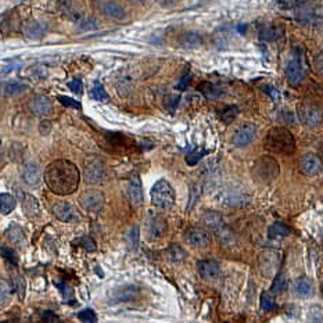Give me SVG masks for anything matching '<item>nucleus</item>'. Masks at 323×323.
<instances>
[{
  "instance_id": "f257e3e1",
  "label": "nucleus",
  "mask_w": 323,
  "mask_h": 323,
  "mask_svg": "<svg viewBox=\"0 0 323 323\" xmlns=\"http://www.w3.org/2000/svg\"><path fill=\"white\" fill-rule=\"evenodd\" d=\"M45 182L49 189L60 196L73 195L81 183V173L75 164L68 160H57L47 165Z\"/></svg>"
},
{
  "instance_id": "f03ea898",
  "label": "nucleus",
  "mask_w": 323,
  "mask_h": 323,
  "mask_svg": "<svg viewBox=\"0 0 323 323\" xmlns=\"http://www.w3.org/2000/svg\"><path fill=\"white\" fill-rule=\"evenodd\" d=\"M264 146L268 151L282 156H290L295 151V139L287 128H272L264 139Z\"/></svg>"
},
{
  "instance_id": "7ed1b4c3",
  "label": "nucleus",
  "mask_w": 323,
  "mask_h": 323,
  "mask_svg": "<svg viewBox=\"0 0 323 323\" xmlns=\"http://www.w3.org/2000/svg\"><path fill=\"white\" fill-rule=\"evenodd\" d=\"M252 173L256 180H260L262 183H269L278 178L280 173V167H279V162L273 157L262 156L254 162Z\"/></svg>"
},
{
  "instance_id": "20e7f679",
  "label": "nucleus",
  "mask_w": 323,
  "mask_h": 323,
  "mask_svg": "<svg viewBox=\"0 0 323 323\" xmlns=\"http://www.w3.org/2000/svg\"><path fill=\"white\" fill-rule=\"evenodd\" d=\"M284 74H286V79L291 86H300L302 81L305 78V67L302 62V54H301L300 49H293L290 53V57L287 62H286V68H284Z\"/></svg>"
},
{
  "instance_id": "39448f33",
  "label": "nucleus",
  "mask_w": 323,
  "mask_h": 323,
  "mask_svg": "<svg viewBox=\"0 0 323 323\" xmlns=\"http://www.w3.org/2000/svg\"><path fill=\"white\" fill-rule=\"evenodd\" d=\"M151 203L161 210H169L175 204V190L165 179L157 180L151 189Z\"/></svg>"
},
{
  "instance_id": "423d86ee",
  "label": "nucleus",
  "mask_w": 323,
  "mask_h": 323,
  "mask_svg": "<svg viewBox=\"0 0 323 323\" xmlns=\"http://www.w3.org/2000/svg\"><path fill=\"white\" fill-rule=\"evenodd\" d=\"M297 115L306 128H317L323 122V110L312 101H302L298 104Z\"/></svg>"
},
{
  "instance_id": "0eeeda50",
  "label": "nucleus",
  "mask_w": 323,
  "mask_h": 323,
  "mask_svg": "<svg viewBox=\"0 0 323 323\" xmlns=\"http://www.w3.org/2000/svg\"><path fill=\"white\" fill-rule=\"evenodd\" d=\"M104 162L101 161L97 157H90L85 162L84 169V179L88 184H96L103 180L104 178Z\"/></svg>"
},
{
  "instance_id": "6e6552de",
  "label": "nucleus",
  "mask_w": 323,
  "mask_h": 323,
  "mask_svg": "<svg viewBox=\"0 0 323 323\" xmlns=\"http://www.w3.org/2000/svg\"><path fill=\"white\" fill-rule=\"evenodd\" d=\"M104 195L100 190L89 189L85 190L82 195L79 196V206L84 208L85 211L99 212L104 206Z\"/></svg>"
},
{
  "instance_id": "1a4fd4ad",
  "label": "nucleus",
  "mask_w": 323,
  "mask_h": 323,
  "mask_svg": "<svg viewBox=\"0 0 323 323\" xmlns=\"http://www.w3.org/2000/svg\"><path fill=\"white\" fill-rule=\"evenodd\" d=\"M201 221L206 225L207 228L211 229L212 232H215L218 234V237L222 240V237L225 239L226 236L230 234V232L226 228V223L223 221V218L221 214H218L215 211H206L201 217Z\"/></svg>"
},
{
  "instance_id": "9d476101",
  "label": "nucleus",
  "mask_w": 323,
  "mask_h": 323,
  "mask_svg": "<svg viewBox=\"0 0 323 323\" xmlns=\"http://www.w3.org/2000/svg\"><path fill=\"white\" fill-rule=\"evenodd\" d=\"M184 241L195 248H206L211 243V234L204 228L193 226L184 232Z\"/></svg>"
},
{
  "instance_id": "9b49d317",
  "label": "nucleus",
  "mask_w": 323,
  "mask_h": 323,
  "mask_svg": "<svg viewBox=\"0 0 323 323\" xmlns=\"http://www.w3.org/2000/svg\"><path fill=\"white\" fill-rule=\"evenodd\" d=\"M298 169L305 176H315L317 173L322 172L323 161L317 154L306 153L301 157L300 161H298Z\"/></svg>"
},
{
  "instance_id": "f8f14e48",
  "label": "nucleus",
  "mask_w": 323,
  "mask_h": 323,
  "mask_svg": "<svg viewBox=\"0 0 323 323\" xmlns=\"http://www.w3.org/2000/svg\"><path fill=\"white\" fill-rule=\"evenodd\" d=\"M53 215L60 219L62 222H78L81 219L78 210L67 201H58L54 206L51 207Z\"/></svg>"
},
{
  "instance_id": "ddd939ff",
  "label": "nucleus",
  "mask_w": 323,
  "mask_h": 323,
  "mask_svg": "<svg viewBox=\"0 0 323 323\" xmlns=\"http://www.w3.org/2000/svg\"><path fill=\"white\" fill-rule=\"evenodd\" d=\"M300 21L323 28V6H306L297 13Z\"/></svg>"
},
{
  "instance_id": "4468645a",
  "label": "nucleus",
  "mask_w": 323,
  "mask_h": 323,
  "mask_svg": "<svg viewBox=\"0 0 323 323\" xmlns=\"http://www.w3.org/2000/svg\"><path fill=\"white\" fill-rule=\"evenodd\" d=\"M255 134L256 129L252 123H241L239 128L234 131L232 142H233V145L237 146V147H245V146H248L251 142L254 140Z\"/></svg>"
},
{
  "instance_id": "2eb2a0df",
  "label": "nucleus",
  "mask_w": 323,
  "mask_h": 323,
  "mask_svg": "<svg viewBox=\"0 0 323 323\" xmlns=\"http://www.w3.org/2000/svg\"><path fill=\"white\" fill-rule=\"evenodd\" d=\"M21 176H23L24 182L28 184V186H31V187L39 186V184L42 183V180H43L42 169H40L39 165L34 161L27 162V164L24 165L23 171H21Z\"/></svg>"
},
{
  "instance_id": "dca6fc26",
  "label": "nucleus",
  "mask_w": 323,
  "mask_h": 323,
  "mask_svg": "<svg viewBox=\"0 0 323 323\" xmlns=\"http://www.w3.org/2000/svg\"><path fill=\"white\" fill-rule=\"evenodd\" d=\"M168 230L167 219L160 215V214H154L150 212L147 217V232L153 237H161L165 234Z\"/></svg>"
},
{
  "instance_id": "f3484780",
  "label": "nucleus",
  "mask_w": 323,
  "mask_h": 323,
  "mask_svg": "<svg viewBox=\"0 0 323 323\" xmlns=\"http://www.w3.org/2000/svg\"><path fill=\"white\" fill-rule=\"evenodd\" d=\"M139 295V287H136V286H122V287L112 290L110 293V300H111V302H128V301L136 300Z\"/></svg>"
},
{
  "instance_id": "a211bd4d",
  "label": "nucleus",
  "mask_w": 323,
  "mask_h": 323,
  "mask_svg": "<svg viewBox=\"0 0 323 323\" xmlns=\"http://www.w3.org/2000/svg\"><path fill=\"white\" fill-rule=\"evenodd\" d=\"M97 7H99L101 14H104L106 17L114 18V20H122L126 16L123 7L118 5L115 0H99Z\"/></svg>"
},
{
  "instance_id": "6ab92c4d",
  "label": "nucleus",
  "mask_w": 323,
  "mask_h": 323,
  "mask_svg": "<svg viewBox=\"0 0 323 323\" xmlns=\"http://www.w3.org/2000/svg\"><path fill=\"white\" fill-rule=\"evenodd\" d=\"M51 108H53V104H51L50 99L46 96H34L29 101V110L38 117H43V115L50 114Z\"/></svg>"
},
{
  "instance_id": "aec40b11",
  "label": "nucleus",
  "mask_w": 323,
  "mask_h": 323,
  "mask_svg": "<svg viewBox=\"0 0 323 323\" xmlns=\"http://www.w3.org/2000/svg\"><path fill=\"white\" fill-rule=\"evenodd\" d=\"M197 271L200 273L201 278L211 280V279H215L219 276L221 267L214 260H203V261L197 262Z\"/></svg>"
},
{
  "instance_id": "412c9836",
  "label": "nucleus",
  "mask_w": 323,
  "mask_h": 323,
  "mask_svg": "<svg viewBox=\"0 0 323 323\" xmlns=\"http://www.w3.org/2000/svg\"><path fill=\"white\" fill-rule=\"evenodd\" d=\"M46 29H47V27H46L45 23L38 21V20H29L24 24L23 32L28 39L36 40L43 38V35L46 34Z\"/></svg>"
},
{
  "instance_id": "4be33fe9",
  "label": "nucleus",
  "mask_w": 323,
  "mask_h": 323,
  "mask_svg": "<svg viewBox=\"0 0 323 323\" xmlns=\"http://www.w3.org/2000/svg\"><path fill=\"white\" fill-rule=\"evenodd\" d=\"M126 195L134 206H140L143 203V187H142L139 176L131 178L126 186Z\"/></svg>"
},
{
  "instance_id": "5701e85b",
  "label": "nucleus",
  "mask_w": 323,
  "mask_h": 323,
  "mask_svg": "<svg viewBox=\"0 0 323 323\" xmlns=\"http://www.w3.org/2000/svg\"><path fill=\"white\" fill-rule=\"evenodd\" d=\"M203 36L199 32L195 31H187L183 34L179 35L178 38V45L179 47H183V49H197L203 45Z\"/></svg>"
},
{
  "instance_id": "b1692460",
  "label": "nucleus",
  "mask_w": 323,
  "mask_h": 323,
  "mask_svg": "<svg viewBox=\"0 0 323 323\" xmlns=\"http://www.w3.org/2000/svg\"><path fill=\"white\" fill-rule=\"evenodd\" d=\"M6 237L13 245H16L17 248H25L27 247V236L24 233L23 228H20L18 225H10L6 229Z\"/></svg>"
},
{
  "instance_id": "393cba45",
  "label": "nucleus",
  "mask_w": 323,
  "mask_h": 323,
  "mask_svg": "<svg viewBox=\"0 0 323 323\" xmlns=\"http://www.w3.org/2000/svg\"><path fill=\"white\" fill-rule=\"evenodd\" d=\"M21 207H23L24 214L28 218L39 217V203L36 200V197L28 193H21Z\"/></svg>"
},
{
  "instance_id": "a878e982",
  "label": "nucleus",
  "mask_w": 323,
  "mask_h": 323,
  "mask_svg": "<svg viewBox=\"0 0 323 323\" xmlns=\"http://www.w3.org/2000/svg\"><path fill=\"white\" fill-rule=\"evenodd\" d=\"M283 27L282 25H276V24H265L260 29V38L262 40H268V42L280 39L283 36Z\"/></svg>"
},
{
  "instance_id": "bb28decb",
  "label": "nucleus",
  "mask_w": 323,
  "mask_h": 323,
  "mask_svg": "<svg viewBox=\"0 0 323 323\" xmlns=\"http://www.w3.org/2000/svg\"><path fill=\"white\" fill-rule=\"evenodd\" d=\"M293 291L297 297H309L313 294V284L305 276L295 279L293 283Z\"/></svg>"
},
{
  "instance_id": "cd10ccee",
  "label": "nucleus",
  "mask_w": 323,
  "mask_h": 323,
  "mask_svg": "<svg viewBox=\"0 0 323 323\" xmlns=\"http://www.w3.org/2000/svg\"><path fill=\"white\" fill-rule=\"evenodd\" d=\"M16 206H17V200L14 196L9 193H0V214L9 215L10 212L14 211Z\"/></svg>"
},
{
  "instance_id": "c85d7f7f",
  "label": "nucleus",
  "mask_w": 323,
  "mask_h": 323,
  "mask_svg": "<svg viewBox=\"0 0 323 323\" xmlns=\"http://www.w3.org/2000/svg\"><path fill=\"white\" fill-rule=\"evenodd\" d=\"M268 233H269V237H272V239H280V237L289 236L290 229L283 222H275L269 226Z\"/></svg>"
},
{
  "instance_id": "c756f323",
  "label": "nucleus",
  "mask_w": 323,
  "mask_h": 323,
  "mask_svg": "<svg viewBox=\"0 0 323 323\" xmlns=\"http://www.w3.org/2000/svg\"><path fill=\"white\" fill-rule=\"evenodd\" d=\"M89 95L96 101H108V95H107L106 89H104V86L99 81H96L95 84H93Z\"/></svg>"
},
{
  "instance_id": "7c9ffc66",
  "label": "nucleus",
  "mask_w": 323,
  "mask_h": 323,
  "mask_svg": "<svg viewBox=\"0 0 323 323\" xmlns=\"http://www.w3.org/2000/svg\"><path fill=\"white\" fill-rule=\"evenodd\" d=\"M287 287H289V279L286 278L284 275H278L273 280L272 286H271V293L272 294H280V293H283L284 290H287Z\"/></svg>"
},
{
  "instance_id": "2f4dec72",
  "label": "nucleus",
  "mask_w": 323,
  "mask_h": 323,
  "mask_svg": "<svg viewBox=\"0 0 323 323\" xmlns=\"http://www.w3.org/2000/svg\"><path fill=\"white\" fill-rule=\"evenodd\" d=\"M28 86L23 82H18V81H12L5 86V95L6 96H16L18 93H21L24 90L27 89Z\"/></svg>"
},
{
  "instance_id": "473e14b6",
  "label": "nucleus",
  "mask_w": 323,
  "mask_h": 323,
  "mask_svg": "<svg viewBox=\"0 0 323 323\" xmlns=\"http://www.w3.org/2000/svg\"><path fill=\"white\" fill-rule=\"evenodd\" d=\"M12 295V286L6 279L0 276V305H5Z\"/></svg>"
},
{
  "instance_id": "72a5a7b5",
  "label": "nucleus",
  "mask_w": 323,
  "mask_h": 323,
  "mask_svg": "<svg viewBox=\"0 0 323 323\" xmlns=\"http://www.w3.org/2000/svg\"><path fill=\"white\" fill-rule=\"evenodd\" d=\"M276 301L273 298L272 293H262L261 294V308L265 311H273L276 309Z\"/></svg>"
},
{
  "instance_id": "f704fd0d",
  "label": "nucleus",
  "mask_w": 323,
  "mask_h": 323,
  "mask_svg": "<svg viewBox=\"0 0 323 323\" xmlns=\"http://www.w3.org/2000/svg\"><path fill=\"white\" fill-rule=\"evenodd\" d=\"M167 254H168V258L171 260V261H182L184 258V251L179 247V245L176 244H172L169 248L167 250Z\"/></svg>"
},
{
  "instance_id": "c9c22d12",
  "label": "nucleus",
  "mask_w": 323,
  "mask_h": 323,
  "mask_svg": "<svg viewBox=\"0 0 323 323\" xmlns=\"http://www.w3.org/2000/svg\"><path fill=\"white\" fill-rule=\"evenodd\" d=\"M237 112H239L237 107L229 106L223 110L222 114H221V118H222V121L225 123H230V122H233L234 118L237 117Z\"/></svg>"
},
{
  "instance_id": "e433bc0d",
  "label": "nucleus",
  "mask_w": 323,
  "mask_h": 323,
  "mask_svg": "<svg viewBox=\"0 0 323 323\" xmlns=\"http://www.w3.org/2000/svg\"><path fill=\"white\" fill-rule=\"evenodd\" d=\"M74 244H78L79 247H82L85 250L88 251H95L96 250V241L89 236H84V237H79L78 240L74 241Z\"/></svg>"
},
{
  "instance_id": "4c0bfd02",
  "label": "nucleus",
  "mask_w": 323,
  "mask_h": 323,
  "mask_svg": "<svg viewBox=\"0 0 323 323\" xmlns=\"http://www.w3.org/2000/svg\"><path fill=\"white\" fill-rule=\"evenodd\" d=\"M78 319L82 323H97V316L93 309H84L78 313Z\"/></svg>"
},
{
  "instance_id": "58836bf2",
  "label": "nucleus",
  "mask_w": 323,
  "mask_h": 323,
  "mask_svg": "<svg viewBox=\"0 0 323 323\" xmlns=\"http://www.w3.org/2000/svg\"><path fill=\"white\" fill-rule=\"evenodd\" d=\"M199 90L207 97H217L219 95V92L215 89V86L210 84V82H203V84L199 85Z\"/></svg>"
},
{
  "instance_id": "ea45409f",
  "label": "nucleus",
  "mask_w": 323,
  "mask_h": 323,
  "mask_svg": "<svg viewBox=\"0 0 323 323\" xmlns=\"http://www.w3.org/2000/svg\"><path fill=\"white\" fill-rule=\"evenodd\" d=\"M13 283H14V287L18 291L20 298H24V295H25V280H24L23 276L21 275H14Z\"/></svg>"
},
{
  "instance_id": "a19ab883",
  "label": "nucleus",
  "mask_w": 323,
  "mask_h": 323,
  "mask_svg": "<svg viewBox=\"0 0 323 323\" xmlns=\"http://www.w3.org/2000/svg\"><path fill=\"white\" fill-rule=\"evenodd\" d=\"M128 243L131 248H136L139 244V228L138 226H132L128 233Z\"/></svg>"
},
{
  "instance_id": "79ce46f5",
  "label": "nucleus",
  "mask_w": 323,
  "mask_h": 323,
  "mask_svg": "<svg viewBox=\"0 0 323 323\" xmlns=\"http://www.w3.org/2000/svg\"><path fill=\"white\" fill-rule=\"evenodd\" d=\"M200 199V191H199V186L197 184H193L190 187L189 191V204H187V210H191L195 204L197 203V200Z\"/></svg>"
},
{
  "instance_id": "37998d69",
  "label": "nucleus",
  "mask_w": 323,
  "mask_h": 323,
  "mask_svg": "<svg viewBox=\"0 0 323 323\" xmlns=\"http://www.w3.org/2000/svg\"><path fill=\"white\" fill-rule=\"evenodd\" d=\"M309 312L311 323H323V309L320 306H312Z\"/></svg>"
},
{
  "instance_id": "c03bdc74",
  "label": "nucleus",
  "mask_w": 323,
  "mask_h": 323,
  "mask_svg": "<svg viewBox=\"0 0 323 323\" xmlns=\"http://www.w3.org/2000/svg\"><path fill=\"white\" fill-rule=\"evenodd\" d=\"M0 254L5 256L7 261L13 262V264H17L18 262L17 254H16L14 250H12L10 247H6V245H5V247H0Z\"/></svg>"
},
{
  "instance_id": "a18cd8bd",
  "label": "nucleus",
  "mask_w": 323,
  "mask_h": 323,
  "mask_svg": "<svg viewBox=\"0 0 323 323\" xmlns=\"http://www.w3.org/2000/svg\"><path fill=\"white\" fill-rule=\"evenodd\" d=\"M78 24L82 29H96L99 27V25H97V21H96L93 17L79 18Z\"/></svg>"
},
{
  "instance_id": "49530a36",
  "label": "nucleus",
  "mask_w": 323,
  "mask_h": 323,
  "mask_svg": "<svg viewBox=\"0 0 323 323\" xmlns=\"http://www.w3.org/2000/svg\"><path fill=\"white\" fill-rule=\"evenodd\" d=\"M178 104H179V96L176 95H171L168 96L167 99H165V108H167L168 111L171 112H175V110L178 108Z\"/></svg>"
},
{
  "instance_id": "de8ad7c7",
  "label": "nucleus",
  "mask_w": 323,
  "mask_h": 323,
  "mask_svg": "<svg viewBox=\"0 0 323 323\" xmlns=\"http://www.w3.org/2000/svg\"><path fill=\"white\" fill-rule=\"evenodd\" d=\"M206 154V151H193V153H190L189 156L186 157V162L189 164V165H196L197 162L200 161L201 157Z\"/></svg>"
},
{
  "instance_id": "09e8293b",
  "label": "nucleus",
  "mask_w": 323,
  "mask_h": 323,
  "mask_svg": "<svg viewBox=\"0 0 323 323\" xmlns=\"http://www.w3.org/2000/svg\"><path fill=\"white\" fill-rule=\"evenodd\" d=\"M60 103H61L62 106H67V107H74V108H81V103H78L77 100H74L71 97H67V96H58L57 97Z\"/></svg>"
},
{
  "instance_id": "8fccbe9b",
  "label": "nucleus",
  "mask_w": 323,
  "mask_h": 323,
  "mask_svg": "<svg viewBox=\"0 0 323 323\" xmlns=\"http://www.w3.org/2000/svg\"><path fill=\"white\" fill-rule=\"evenodd\" d=\"M68 88L73 90L74 93H78L81 95L82 93V90H84V84H82V81L78 78L73 79L71 82H68Z\"/></svg>"
},
{
  "instance_id": "3c124183",
  "label": "nucleus",
  "mask_w": 323,
  "mask_h": 323,
  "mask_svg": "<svg viewBox=\"0 0 323 323\" xmlns=\"http://www.w3.org/2000/svg\"><path fill=\"white\" fill-rule=\"evenodd\" d=\"M190 84V75H184L182 77V79L176 84V89L178 90H184L187 88V85Z\"/></svg>"
},
{
  "instance_id": "603ef678",
  "label": "nucleus",
  "mask_w": 323,
  "mask_h": 323,
  "mask_svg": "<svg viewBox=\"0 0 323 323\" xmlns=\"http://www.w3.org/2000/svg\"><path fill=\"white\" fill-rule=\"evenodd\" d=\"M43 320H45L46 323H56L58 319H57V316H54L50 311H47L45 312V315H43Z\"/></svg>"
},
{
  "instance_id": "864d4df0",
  "label": "nucleus",
  "mask_w": 323,
  "mask_h": 323,
  "mask_svg": "<svg viewBox=\"0 0 323 323\" xmlns=\"http://www.w3.org/2000/svg\"><path fill=\"white\" fill-rule=\"evenodd\" d=\"M264 90H265V93L272 96L273 99H279V92L272 86H264Z\"/></svg>"
},
{
  "instance_id": "5fc2aeb1",
  "label": "nucleus",
  "mask_w": 323,
  "mask_h": 323,
  "mask_svg": "<svg viewBox=\"0 0 323 323\" xmlns=\"http://www.w3.org/2000/svg\"><path fill=\"white\" fill-rule=\"evenodd\" d=\"M178 0H157V3L161 7H172L176 5Z\"/></svg>"
},
{
  "instance_id": "6e6d98bb",
  "label": "nucleus",
  "mask_w": 323,
  "mask_h": 323,
  "mask_svg": "<svg viewBox=\"0 0 323 323\" xmlns=\"http://www.w3.org/2000/svg\"><path fill=\"white\" fill-rule=\"evenodd\" d=\"M319 157H320V160L323 161V142L320 143V146H319Z\"/></svg>"
},
{
  "instance_id": "4d7b16f0",
  "label": "nucleus",
  "mask_w": 323,
  "mask_h": 323,
  "mask_svg": "<svg viewBox=\"0 0 323 323\" xmlns=\"http://www.w3.org/2000/svg\"><path fill=\"white\" fill-rule=\"evenodd\" d=\"M284 2H286V5H287V6H293V5L297 3V0H284Z\"/></svg>"
},
{
  "instance_id": "13d9d810",
  "label": "nucleus",
  "mask_w": 323,
  "mask_h": 323,
  "mask_svg": "<svg viewBox=\"0 0 323 323\" xmlns=\"http://www.w3.org/2000/svg\"><path fill=\"white\" fill-rule=\"evenodd\" d=\"M320 294L323 295V282H322V283H320Z\"/></svg>"
},
{
  "instance_id": "bf43d9fd",
  "label": "nucleus",
  "mask_w": 323,
  "mask_h": 323,
  "mask_svg": "<svg viewBox=\"0 0 323 323\" xmlns=\"http://www.w3.org/2000/svg\"><path fill=\"white\" fill-rule=\"evenodd\" d=\"M139 2H145V0H139Z\"/></svg>"
}]
</instances>
